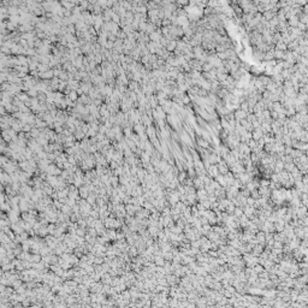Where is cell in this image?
Segmentation results:
<instances>
[{
  "label": "cell",
  "mask_w": 308,
  "mask_h": 308,
  "mask_svg": "<svg viewBox=\"0 0 308 308\" xmlns=\"http://www.w3.org/2000/svg\"><path fill=\"white\" fill-rule=\"evenodd\" d=\"M68 96H69L70 99H71V100H72V101H74V102H75V101H77L78 99H79V98L77 96V92H75V90H71V93H70V94H69V95H68Z\"/></svg>",
  "instance_id": "obj_1"
}]
</instances>
